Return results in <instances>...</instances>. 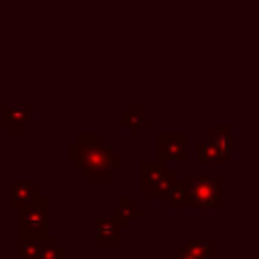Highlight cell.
Segmentation results:
<instances>
[{"label":"cell","mask_w":259,"mask_h":259,"mask_svg":"<svg viewBox=\"0 0 259 259\" xmlns=\"http://www.w3.org/2000/svg\"><path fill=\"white\" fill-rule=\"evenodd\" d=\"M65 156L87 182H109L123 170V154L101 134H77L73 144H67Z\"/></svg>","instance_id":"cell-1"},{"label":"cell","mask_w":259,"mask_h":259,"mask_svg":"<svg viewBox=\"0 0 259 259\" xmlns=\"http://www.w3.org/2000/svg\"><path fill=\"white\" fill-rule=\"evenodd\" d=\"M184 180L188 184V210L225 206L223 184L212 170H188Z\"/></svg>","instance_id":"cell-2"},{"label":"cell","mask_w":259,"mask_h":259,"mask_svg":"<svg viewBox=\"0 0 259 259\" xmlns=\"http://www.w3.org/2000/svg\"><path fill=\"white\" fill-rule=\"evenodd\" d=\"M49 200L38 196L30 206L20 210V237H47L49 235Z\"/></svg>","instance_id":"cell-3"},{"label":"cell","mask_w":259,"mask_h":259,"mask_svg":"<svg viewBox=\"0 0 259 259\" xmlns=\"http://www.w3.org/2000/svg\"><path fill=\"white\" fill-rule=\"evenodd\" d=\"M188 136L186 134H158V162L166 164L168 162H178L184 164L188 162Z\"/></svg>","instance_id":"cell-4"},{"label":"cell","mask_w":259,"mask_h":259,"mask_svg":"<svg viewBox=\"0 0 259 259\" xmlns=\"http://www.w3.org/2000/svg\"><path fill=\"white\" fill-rule=\"evenodd\" d=\"M93 243L97 247H119L123 245V227L111 217L93 219Z\"/></svg>","instance_id":"cell-5"},{"label":"cell","mask_w":259,"mask_h":259,"mask_svg":"<svg viewBox=\"0 0 259 259\" xmlns=\"http://www.w3.org/2000/svg\"><path fill=\"white\" fill-rule=\"evenodd\" d=\"M204 142L214 146L221 164L233 162V125L231 123H214L212 130L204 136Z\"/></svg>","instance_id":"cell-6"},{"label":"cell","mask_w":259,"mask_h":259,"mask_svg":"<svg viewBox=\"0 0 259 259\" xmlns=\"http://www.w3.org/2000/svg\"><path fill=\"white\" fill-rule=\"evenodd\" d=\"M40 196V182L38 180H10V206L14 210H22L30 206Z\"/></svg>","instance_id":"cell-7"},{"label":"cell","mask_w":259,"mask_h":259,"mask_svg":"<svg viewBox=\"0 0 259 259\" xmlns=\"http://www.w3.org/2000/svg\"><path fill=\"white\" fill-rule=\"evenodd\" d=\"M152 123L150 115L142 111L138 105H123L121 107V125L130 130L132 136H140Z\"/></svg>","instance_id":"cell-8"},{"label":"cell","mask_w":259,"mask_h":259,"mask_svg":"<svg viewBox=\"0 0 259 259\" xmlns=\"http://www.w3.org/2000/svg\"><path fill=\"white\" fill-rule=\"evenodd\" d=\"M30 121V109L28 107H2V123L8 127L12 136H20L24 125Z\"/></svg>","instance_id":"cell-9"},{"label":"cell","mask_w":259,"mask_h":259,"mask_svg":"<svg viewBox=\"0 0 259 259\" xmlns=\"http://www.w3.org/2000/svg\"><path fill=\"white\" fill-rule=\"evenodd\" d=\"M176 180H178V172H174V170L168 168V170H166L164 174H160V178L146 190L148 198H150V200H166L168 194H170V190L174 188Z\"/></svg>","instance_id":"cell-10"},{"label":"cell","mask_w":259,"mask_h":259,"mask_svg":"<svg viewBox=\"0 0 259 259\" xmlns=\"http://www.w3.org/2000/svg\"><path fill=\"white\" fill-rule=\"evenodd\" d=\"M186 249L194 257H206L214 253V235H186Z\"/></svg>","instance_id":"cell-11"},{"label":"cell","mask_w":259,"mask_h":259,"mask_svg":"<svg viewBox=\"0 0 259 259\" xmlns=\"http://www.w3.org/2000/svg\"><path fill=\"white\" fill-rule=\"evenodd\" d=\"M111 217L125 229V227H132V223L142 217V208H138V206L132 202L130 196H123L121 202H119V206H115V208L111 210Z\"/></svg>","instance_id":"cell-12"},{"label":"cell","mask_w":259,"mask_h":259,"mask_svg":"<svg viewBox=\"0 0 259 259\" xmlns=\"http://www.w3.org/2000/svg\"><path fill=\"white\" fill-rule=\"evenodd\" d=\"M166 170H168V166L160 164L158 160L156 162H142L140 164V188L148 190L160 178V174H164Z\"/></svg>","instance_id":"cell-13"},{"label":"cell","mask_w":259,"mask_h":259,"mask_svg":"<svg viewBox=\"0 0 259 259\" xmlns=\"http://www.w3.org/2000/svg\"><path fill=\"white\" fill-rule=\"evenodd\" d=\"M164 202H166V206L172 208V210L188 208V184H186L184 178H182V180H180V178L176 180L174 188L170 190V194H168V198H166Z\"/></svg>","instance_id":"cell-14"},{"label":"cell","mask_w":259,"mask_h":259,"mask_svg":"<svg viewBox=\"0 0 259 259\" xmlns=\"http://www.w3.org/2000/svg\"><path fill=\"white\" fill-rule=\"evenodd\" d=\"M47 237H20V259H38Z\"/></svg>","instance_id":"cell-15"},{"label":"cell","mask_w":259,"mask_h":259,"mask_svg":"<svg viewBox=\"0 0 259 259\" xmlns=\"http://www.w3.org/2000/svg\"><path fill=\"white\" fill-rule=\"evenodd\" d=\"M38 259H67V245L59 243V239L55 235H49L45 239Z\"/></svg>","instance_id":"cell-16"},{"label":"cell","mask_w":259,"mask_h":259,"mask_svg":"<svg viewBox=\"0 0 259 259\" xmlns=\"http://www.w3.org/2000/svg\"><path fill=\"white\" fill-rule=\"evenodd\" d=\"M194 160L200 164H212V162H219V154H217L212 144L202 140L194 146Z\"/></svg>","instance_id":"cell-17"},{"label":"cell","mask_w":259,"mask_h":259,"mask_svg":"<svg viewBox=\"0 0 259 259\" xmlns=\"http://www.w3.org/2000/svg\"><path fill=\"white\" fill-rule=\"evenodd\" d=\"M212 255H214V253H212ZM212 255H206V257H194V255H190V253H188L186 245L182 243V245H178V247H176V249H174L166 259H214Z\"/></svg>","instance_id":"cell-18"},{"label":"cell","mask_w":259,"mask_h":259,"mask_svg":"<svg viewBox=\"0 0 259 259\" xmlns=\"http://www.w3.org/2000/svg\"><path fill=\"white\" fill-rule=\"evenodd\" d=\"M2 243H4V239L0 237V259H4V257H2Z\"/></svg>","instance_id":"cell-19"}]
</instances>
